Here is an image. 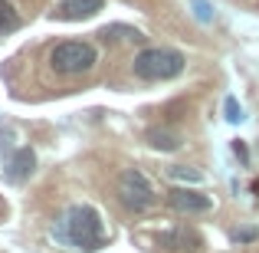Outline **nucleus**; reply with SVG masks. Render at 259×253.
I'll use <instances>...</instances> for the list:
<instances>
[{
	"instance_id": "9b49d317",
	"label": "nucleus",
	"mask_w": 259,
	"mask_h": 253,
	"mask_svg": "<svg viewBox=\"0 0 259 253\" xmlns=\"http://www.w3.org/2000/svg\"><path fill=\"white\" fill-rule=\"evenodd\" d=\"M167 174L171 177H181V181H200V171H194V168H187V165H174V168H167Z\"/></svg>"
},
{
	"instance_id": "1a4fd4ad",
	"label": "nucleus",
	"mask_w": 259,
	"mask_h": 253,
	"mask_svg": "<svg viewBox=\"0 0 259 253\" xmlns=\"http://www.w3.org/2000/svg\"><path fill=\"white\" fill-rule=\"evenodd\" d=\"M148 141H151L154 148H161V152H174V148H181V138H177L174 132H164V128H151V132H148Z\"/></svg>"
},
{
	"instance_id": "9d476101",
	"label": "nucleus",
	"mask_w": 259,
	"mask_h": 253,
	"mask_svg": "<svg viewBox=\"0 0 259 253\" xmlns=\"http://www.w3.org/2000/svg\"><path fill=\"white\" fill-rule=\"evenodd\" d=\"M17 26H20V17H17V10H13V4L0 0V33H13Z\"/></svg>"
},
{
	"instance_id": "20e7f679",
	"label": "nucleus",
	"mask_w": 259,
	"mask_h": 253,
	"mask_svg": "<svg viewBox=\"0 0 259 253\" xmlns=\"http://www.w3.org/2000/svg\"><path fill=\"white\" fill-rule=\"evenodd\" d=\"M118 201L125 204L128 210H135V214L148 210V207L154 204V188H151V181H148V177L141 174L138 168L121 171V177H118Z\"/></svg>"
},
{
	"instance_id": "f257e3e1",
	"label": "nucleus",
	"mask_w": 259,
	"mask_h": 253,
	"mask_svg": "<svg viewBox=\"0 0 259 253\" xmlns=\"http://www.w3.org/2000/svg\"><path fill=\"white\" fill-rule=\"evenodd\" d=\"M59 237L69 240L72 247H79V250H99L102 243H105V230H102L99 210L89 207V204H72L63 217Z\"/></svg>"
},
{
	"instance_id": "423d86ee",
	"label": "nucleus",
	"mask_w": 259,
	"mask_h": 253,
	"mask_svg": "<svg viewBox=\"0 0 259 253\" xmlns=\"http://www.w3.org/2000/svg\"><path fill=\"white\" fill-rule=\"evenodd\" d=\"M158 243L161 247H167V250H187V253H194V250H200V234L197 230H190V227H174V230H164V234L158 237Z\"/></svg>"
},
{
	"instance_id": "f03ea898",
	"label": "nucleus",
	"mask_w": 259,
	"mask_h": 253,
	"mask_svg": "<svg viewBox=\"0 0 259 253\" xmlns=\"http://www.w3.org/2000/svg\"><path fill=\"white\" fill-rule=\"evenodd\" d=\"M135 76L148 79V83H161V79H174L184 73V56L177 50H167V46H148L135 56L132 63Z\"/></svg>"
},
{
	"instance_id": "0eeeda50",
	"label": "nucleus",
	"mask_w": 259,
	"mask_h": 253,
	"mask_svg": "<svg viewBox=\"0 0 259 253\" xmlns=\"http://www.w3.org/2000/svg\"><path fill=\"white\" fill-rule=\"evenodd\" d=\"M102 7H105V0H59L56 17L59 20H85L92 13H99Z\"/></svg>"
},
{
	"instance_id": "ddd939ff",
	"label": "nucleus",
	"mask_w": 259,
	"mask_h": 253,
	"mask_svg": "<svg viewBox=\"0 0 259 253\" xmlns=\"http://www.w3.org/2000/svg\"><path fill=\"white\" fill-rule=\"evenodd\" d=\"M256 237V230H240V234H236V240H253Z\"/></svg>"
},
{
	"instance_id": "6e6552de",
	"label": "nucleus",
	"mask_w": 259,
	"mask_h": 253,
	"mask_svg": "<svg viewBox=\"0 0 259 253\" xmlns=\"http://www.w3.org/2000/svg\"><path fill=\"white\" fill-rule=\"evenodd\" d=\"M33 165H36V155H33L30 148H20L10 158V165H7V177H10V181H23V177L33 174Z\"/></svg>"
},
{
	"instance_id": "39448f33",
	"label": "nucleus",
	"mask_w": 259,
	"mask_h": 253,
	"mask_svg": "<svg viewBox=\"0 0 259 253\" xmlns=\"http://www.w3.org/2000/svg\"><path fill=\"white\" fill-rule=\"evenodd\" d=\"M167 204H171L174 210H181V214H207V210L213 207L210 197L200 194V191H194V188H171Z\"/></svg>"
},
{
	"instance_id": "f8f14e48",
	"label": "nucleus",
	"mask_w": 259,
	"mask_h": 253,
	"mask_svg": "<svg viewBox=\"0 0 259 253\" xmlns=\"http://www.w3.org/2000/svg\"><path fill=\"white\" fill-rule=\"evenodd\" d=\"M227 119L230 122H240L243 115H240V105H236V99H227Z\"/></svg>"
},
{
	"instance_id": "7ed1b4c3",
	"label": "nucleus",
	"mask_w": 259,
	"mask_h": 253,
	"mask_svg": "<svg viewBox=\"0 0 259 253\" xmlns=\"http://www.w3.org/2000/svg\"><path fill=\"white\" fill-rule=\"evenodd\" d=\"M99 59L92 43H82V40H66V43L53 46L50 50V66L59 73V76H79V73H89Z\"/></svg>"
}]
</instances>
